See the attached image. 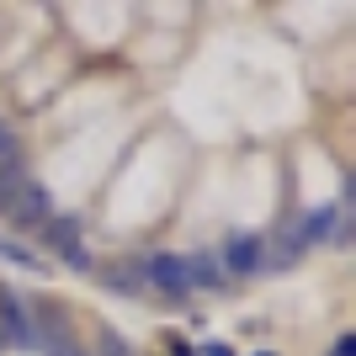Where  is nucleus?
<instances>
[{"instance_id":"obj_1","label":"nucleus","mask_w":356,"mask_h":356,"mask_svg":"<svg viewBox=\"0 0 356 356\" xmlns=\"http://www.w3.org/2000/svg\"><path fill=\"white\" fill-rule=\"evenodd\" d=\"M0 218L16 223V229H38V223L54 218V208H48V192L38 186V181H16L11 192H0Z\"/></svg>"},{"instance_id":"obj_2","label":"nucleus","mask_w":356,"mask_h":356,"mask_svg":"<svg viewBox=\"0 0 356 356\" xmlns=\"http://www.w3.org/2000/svg\"><path fill=\"white\" fill-rule=\"evenodd\" d=\"M218 271H229V277H261L266 271V245L255 234H229V245L218 255Z\"/></svg>"},{"instance_id":"obj_3","label":"nucleus","mask_w":356,"mask_h":356,"mask_svg":"<svg viewBox=\"0 0 356 356\" xmlns=\"http://www.w3.org/2000/svg\"><path fill=\"white\" fill-rule=\"evenodd\" d=\"M144 287H154V293H165V298H186L192 293V282H186V255H149L144 261Z\"/></svg>"},{"instance_id":"obj_4","label":"nucleus","mask_w":356,"mask_h":356,"mask_svg":"<svg viewBox=\"0 0 356 356\" xmlns=\"http://www.w3.org/2000/svg\"><path fill=\"white\" fill-rule=\"evenodd\" d=\"M43 229H48V234H43V245H48L54 255H59L64 266H80V271L90 266V255H86V245H80V229H74V218H48Z\"/></svg>"},{"instance_id":"obj_5","label":"nucleus","mask_w":356,"mask_h":356,"mask_svg":"<svg viewBox=\"0 0 356 356\" xmlns=\"http://www.w3.org/2000/svg\"><path fill=\"white\" fill-rule=\"evenodd\" d=\"M330 229H335V208H319V213H309V218L298 223V245H314V239H330Z\"/></svg>"},{"instance_id":"obj_6","label":"nucleus","mask_w":356,"mask_h":356,"mask_svg":"<svg viewBox=\"0 0 356 356\" xmlns=\"http://www.w3.org/2000/svg\"><path fill=\"white\" fill-rule=\"evenodd\" d=\"M186 282L192 287H218L223 282L218 261H213V255H192V261H186Z\"/></svg>"},{"instance_id":"obj_7","label":"nucleus","mask_w":356,"mask_h":356,"mask_svg":"<svg viewBox=\"0 0 356 356\" xmlns=\"http://www.w3.org/2000/svg\"><path fill=\"white\" fill-rule=\"evenodd\" d=\"M0 319H6V335H16L22 346H32V325H27V314H22V303L0 298Z\"/></svg>"},{"instance_id":"obj_8","label":"nucleus","mask_w":356,"mask_h":356,"mask_svg":"<svg viewBox=\"0 0 356 356\" xmlns=\"http://www.w3.org/2000/svg\"><path fill=\"white\" fill-rule=\"evenodd\" d=\"M0 261H16V266H27V271H38L43 277L48 271V261L38 250H27V245H11V239H0Z\"/></svg>"},{"instance_id":"obj_9","label":"nucleus","mask_w":356,"mask_h":356,"mask_svg":"<svg viewBox=\"0 0 356 356\" xmlns=\"http://www.w3.org/2000/svg\"><path fill=\"white\" fill-rule=\"evenodd\" d=\"M48 356H86V351H80V346H74L64 330H54V335H48Z\"/></svg>"},{"instance_id":"obj_10","label":"nucleus","mask_w":356,"mask_h":356,"mask_svg":"<svg viewBox=\"0 0 356 356\" xmlns=\"http://www.w3.org/2000/svg\"><path fill=\"white\" fill-rule=\"evenodd\" d=\"M330 356H356V335H341V341L330 346Z\"/></svg>"},{"instance_id":"obj_11","label":"nucleus","mask_w":356,"mask_h":356,"mask_svg":"<svg viewBox=\"0 0 356 356\" xmlns=\"http://www.w3.org/2000/svg\"><path fill=\"white\" fill-rule=\"evenodd\" d=\"M202 356H234L229 346H202Z\"/></svg>"},{"instance_id":"obj_12","label":"nucleus","mask_w":356,"mask_h":356,"mask_svg":"<svg viewBox=\"0 0 356 356\" xmlns=\"http://www.w3.org/2000/svg\"><path fill=\"white\" fill-rule=\"evenodd\" d=\"M170 356H197V351H192V346H181V341H176V346H170Z\"/></svg>"},{"instance_id":"obj_13","label":"nucleus","mask_w":356,"mask_h":356,"mask_svg":"<svg viewBox=\"0 0 356 356\" xmlns=\"http://www.w3.org/2000/svg\"><path fill=\"white\" fill-rule=\"evenodd\" d=\"M255 356H277V351H255Z\"/></svg>"}]
</instances>
